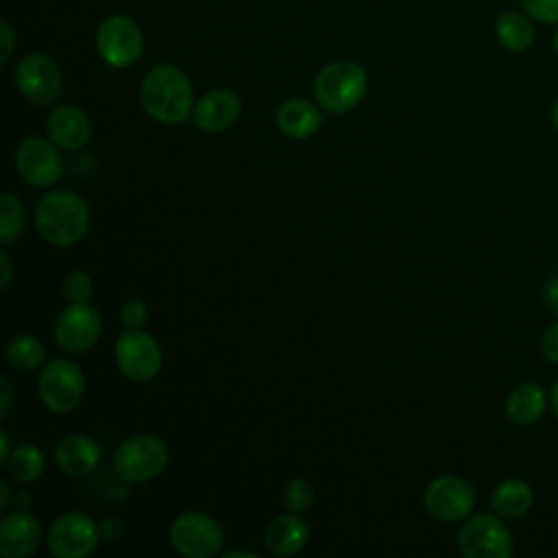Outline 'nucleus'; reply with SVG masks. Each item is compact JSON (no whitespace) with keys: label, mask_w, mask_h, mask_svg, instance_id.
I'll return each mask as SVG.
<instances>
[{"label":"nucleus","mask_w":558,"mask_h":558,"mask_svg":"<svg viewBox=\"0 0 558 558\" xmlns=\"http://www.w3.org/2000/svg\"><path fill=\"white\" fill-rule=\"evenodd\" d=\"M63 294L70 303H85L92 294V279L83 270H74L63 279Z\"/></svg>","instance_id":"obj_28"},{"label":"nucleus","mask_w":558,"mask_h":558,"mask_svg":"<svg viewBox=\"0 0 558 558\" xmlns=\"http://www.w3.org/2000/svg\"><path fill=\"white\" fill-rule=\"evenodd\" d=\"M102 320L96 307L85 303H70L54 320V340L65 353H85L100 336Z\"/></svg>","instance_id":"obj_14"},{"label":"nucleus","mask_w":558,"mask_h":558,"mask_svg":"<svg viewBox=\"0 0 558 558\" xmlns=\"http://www.w3.org/2000/svg\"><path fill=\"white\" fill-rule=\"evenodd\" d=\"M235 556H244V558H255L257 554L255 551H248V549H233V551H227L225 558H235Z\"/></svg>","instance_id":"obj_39"},{"label":"nucleus","mask_w":558,"mask_h":558,"mask_svg":"<svg viewBox=\"0 0 558 558\" xmlns=\"http://www.w3.org/2000/svg\"><path fill=\"white\" fill-rule=\"evenodd\" d=\"M551 122H554V126L558 129V98H556L554 105H551Z\"/></svg>","instance_id":"obj_41"},{"label":"nucleus","mask_w":558,"mask_h":558,"mask_svg":"<svg viewBox=\"0 0 558 558\" xmlns=\"http://www.w3.org/2000/svg\"><path fill=\"white\" fill-rule=\"evenodd\" d=\"M541 353L547 362L558 364V320L551 323L541 336Z\"/></svg>","instance_id":"obj_31"},{"label":"nucleus","mask_w":558,"mask_h":558,"mask_svg":"<svg viewBox=\"0 0 558 558\" xmlns=\"http://www.w3.org/2000/svg\"><path fill=\"white\" fill-rule=\"evenodd\" d=\"M425 510L442 523H456L471 514L475 508L473 486L456 475H440L432 480L423 493Z\"/></svg>","instance_id":"obj_11"},{"label":"nucleus","mask_w":558,"mask_h":558,"mask_svg":"<svg viewBox=\"0 0 558 558\" xmlns=\"http://www.w3.org/2000/svg\"><path fill=\"white\" fill-rule=\"evenodd\" d=\"M275 122L286 137L305 140L320 129L323 113L314 102L305 98H290L283 105H279Z\"/></svg>","instance_id":"obj_20"},{"label":"nucleus","mask_w":558,"mask_h":558,"mask_svg":"<svg viewBox=\"0 0 558 558\" xmlns=\"http://www.w3.org/2000/svg\"><path fill=\"white\" fill-rule=\"evenodd\" d=\"M0 442H2V453H0V462H7L9 453L13 451V449L9 447V434H7V432H0Z\"/></svg>","instance_id":"obj_37"},{"label":"nucleus","mask_w":558,"mask_h":558,"mask_svg":"<svg viewBox=\"0 0 558 558\" xmlns=\"http://www.w3.org/2000/svg\"><path fill=\"white\" fill-rule=\"evenodd\" d=\"M0 388H2V399H0V414L7 416L11 412L13 405V392H11V384L7 377L0 379Z\"/></svg>","instance_id":"obj_35"},{"label":"nucleus","mask_w":558,"mask_h":558,"mask_svg":"<svg viewBox=\"0 0 558 558\" xmlns=\"http://www.w3.org/2000/svg\"><path fill=\"white\" fill-rule=\"evenodd\" d=\"M35 227L46 242L72 246L83 240L89 229L87 203L70 190L46 192L35 209Z\"/></svg>","instance_id":"obj_2"},{"label":"nucleus","mask_w":558,"mask_h":558,"mask_svg":"<svg viewBox=\"0 0 558 558\" xmlns=\"http://www.w3.org/2000/svg\"><path fill=\"white\" fill-rule=\"evenodd\" d=\"M140 100L144 111L163 124L185 122L194 113V89L190 78L170 63L155 65L142 81Z\"/></svg>","instance_id":"obj_1"},{"label":"nucleus","mask_w":558,"mask_h":558,"mask_svg":"<svg viewBox=\"0 0 558 558\" xmlns=\"http://www.w3.org/2000/svg\"><path fill=\"white\" fill-rule=\"evenodd\" d=\"M170 545L185 558H211L222 547V530L205 512H183L170 525Z\"/></svg>","instance_id":"obj_6"},{"label":"nucleus","mask_w":558,"mask_h":558,"mask_svg":"<svg viewBox=\"0 0 558 558\" xmlns=\"http://www.w3.org/2000/svg\"><path fill=\"white\" fill-rule=\"evenodd\" d=\"M366 72L353 61L327 63L314 78V98L329 113L351 111L366 94Z\"/></svg>","instance_id":"obj_3"},{"label":"nucleus","mask_w":558,"mask_h":558,"mask_svg":"<svg viewBox=\"0 0 558 558\" xmlns=\"http://www.w3.org/2000/svg\"><path fill=\"white\" fill-rule=\"evenodd\" d=\"M50 140L28 135L15 150L17 174L35 187H48L63 174V159Z\"/></svg>","instance_id":"obj_13"},{"label":"nucleus","mask_w":558,"mask_h":558,"mask_svg":"<svg viewBox=\"0 0 558 558\" xmlns=\"http://www.w3.org/2000/svg\"><path fill=\"white\" fill-rule=\"evenodd\" d=\"M0 266H2V281H0V286H2V290H7L9 283H11V277H13V266H11V257H9L7 251L0 253Z\"/></svg>","instance_id":"obj_36"},{"label":"nucleus","mask_w":558,"mask_h":558,"mask_svg":"<svg viewBox=\"0 0 558 558\" xmlns=\"http://www.w3.org/2000/svg\"><path fill=\"white\" fill-rule=\"evenodd\" d=\"M554 52H556V57H558V28H556V33H554Z\"/></svg>","instance_id":"obj_42"},{"label":"nucleus","mask_w":558,"mask_h":558,"mask_svg":"<svg viewBox=\"0 0 558 558\" xmlns=\"http://www.w3.org/2000/svg\"><path fill=\"white\" fill-rule=\"evenodd\" d=\"M4 357L15 371H35L46 362V349L37 338L22 333L11 338Z\"/></svg>","instance_id":"obj_24"},{"label":"nucleus","mask_w":558,"mask_h":558,"mask_svg":"<svg viewBox=\"0 0 558 558\" xmlns=\"http://www.w3.org/2000/svg\"><path fill=\"white\" fill-rule=\"evenodd\" d=\"M116 364L124 377L148 381L161 368V349L146 331L126 329L116 340Z\"/></svg>","instance_id":"obj_12"},{"label":"nucleus","mask_w":558,"mask_h":558,"mask_svg":"<svg viewBox=\"0 0 558 558\" xmlns=\"http://www.w3.org/2000/svg\"><path fill=\"white\" fill-rule=\"evenodd\" d=\"M307 538H310V527L296 512L275 517L264 532V543L268 551L281 558L299 554L307 545Z\"/></svg>","instance_id":"obj_19"},{"label":"nucleus","mask_w":558,"mask_h":558,"mask_svg":"<svg viewBox=\"0 0 558 558\" xmlns=\"http://www.w3.org/2000/svg\"><path fill=\"white\" fill-rule=\"evenodd\" d=\"M96 48L109 65L129 68L144 50L142 28L126 15H111L96 33Z\"/></svg>","instance_id":"obj_10"},{"label":"nucleus","mask_w":558,"mask_h":558,"mask_svg":"<svg viewBox=\"0 0 558 558\" xmlns=\"http://www.w3.org/2000/svg\"><path fill=\"white\" fill-rule=\"evenodd\" d=\"M240 98L231 89H211L194 107V124L205 133L229 129L240 116Z\"/></svg>","instance_id":"obj_17"},{"label":"nucleus","mask_w":558,"mask_h":558,"mask_svg":"<svg viewBox=\"0 0 558 558\" xmlns=\"http://www.w3.org/2000/svg\"><path fill=\"white\" fill-rule=\"evenodd\" d=\"M57 466L72 477H83L100 464V447L85 434H70L59 440L54 449Z\"/></svg>","instance_id":"obj_18"},{"label":"nucleus","mask_w":558,"mask_h":558,"mask_svg":"<svg viewBox=\"0 0 558 558\" xmlns=\"http://www.w3.org/2000/svg\"><path fill=\"white\" fill-rule=\"evenodd\" d=\"M24 229V209L22 203L4 192L0 196V242L11 244Z\"/></svg>","instance_id":"obj_26"},{"label":"nucleus","mask_w":558,"mask_h":558,"mask_svg":"<svg viewBox=\"0 0 558 558\" xmlns=\"http://www.w3.org/2000/svg\"><path fill=\"white\" fill-rule=\"evenodd\" d=\"M0 33H2V54H0V61L4 63L13 50V31L9 26V22H2L0 24Z\"/></svg>","instance_id":"obj_34"},{"label":"nucleus","mask_w":558,"mask_h":558,"mask_svg":"<svg viewBox=\"0 0 558 558\" xmlns=\"http://www.w3.org/2000/svg\"><path fill=\"white\" fill-rule=\"evenodd\" d=\"M15 85L20 94L37 107H48L57 102L63 92L61 70L44 52H31L17 63Z\"/></svg>","instance_id":"obj_8"},{"label":"nucleus","mask_w":558,"mask_h":558,"mask_svg":"<svg viewBox=\"0 0 558 558\" xmlns=\"http://www.w3.org/2000/svg\"><path fill=\"white\" fill-rule=\"evenodd\" d=\"M168 464V447L161 438L137 434L120 442L113 453V469L124 482H146L157 477Z\"/></svg>","instance_id":"obj_4"},{"label":"nucleus","mask_w":558,"mask_h":558,"mask_svg":"<svg viewBox=\"0 0 558 558\" xmlns=\"http://www.w3.org/2000/svg\"><path fill=\"white\" fill-rule=\"evenodd\" d=\"M525 13L545 24H558V0H519Z\"/></svg>","instance_id":"obj_29"},{"label":"nucleus","mask_w":558,"mask_h":558,"mask_svg":"<svg viewBox=\"0 0 558 558\" xmlns=\"http://www.w3.org/2000/svg\"><path fill=\"white\" fill-rule=\"evenodd\" d=\"M37 392L50 412L65 414L81 403L85 392V375L72 360H50L39 373Z\"/></svg>","instance_id":"obj_5"},{"label":"nucleus","mask_w":558,"mask_h":558,"mask_svg":"<svg viewBox=\"0 0 558 558\" xmlns=\"http://www.w3.org/2000/svg\"><path fill=\"white\" fill-rule=\"evenodd\" d=\"M0 493H2L0 508H7V506H9V484H7V482H0Z\"/></svg>","instance_id":"obj_40"},{"label":"nucleus","mask_w":558,"mask_h":558,"mask_svg":"<svg viewBox=\"0 0 558 558\" xmlns=\"http://www.w3.org/2000/svg\"><path fill=\"white\" fill-rule=\"evenodd\" d=\"M98 532H100V541H116L124 532V525L120 519L107 517L98 523Z\"/></svg>","instance_id":"obj_32"},{"label":"nucleus","mask_w":558,"mask_h":558,"mask_svg":"<svg viewBox=\"0 0 558 558\" xmlns=\"http://www.w3.org/2000/svg\"><path fill=\"white\" fill-rule=\"evenodd\" d=\"M547 410V392L536 381H523L510 390L506 399V414L517 425L536 423Z\"/></svg>","instance_id":"obj_21"},{"label":"nucleus","mask_w":558,"mask_h":558,"mask_svg":"<svg viewBox=\"0 0 558 558\" xmlns=\"http://www.w3.org/2000/svg\"><path fill=\"white\" fill-rule=\"evenodd\" d=\"M458 547L466 558H508L512 536L495 514L482 512L464 521L458 532Z\"/></svg>","instance_id":"obj_7"},{"label":"nucleus","mask_w":558,"mask_h":558,"mask_svg":"<svg viewBox=\"0 0 558 558\" xmlns=\"http://www.w3.org/2000/svg\"><path fill=\"white\" fill-rule=\"evenodd\" d=\"M44 453L35 445H17L7 458V469L17 482H35L44 473Z\"/></svg>","instance_id":"obj_25"},{"label":"nucleus","mask_w":558,"mask_h":558,"mask_svg":"<svg viewBox=\"0 0 558 558\" xmlns=\"http://www.w3.org/2000/svg\"><path fill=\"white\" fill-rule=\"evenodd\" d=\"M549 408H551L554 416L558 418V381L554 384V388H551V392H549Z\"/></svg>","instance_id":"obj_38"},{"label":"nucleus","mask_w":558,"mask_h":558,"mask_svg":"<svg viewBox=\"0 0 558 558\" xmlns=\"http://www.w3.org/2000/svg\"><path fill=\"white\" fill-rule=\"evenodd\" d=\"M48 140L63 150H78L89 142L92 122L87 113L74 105L54 107L46 120Z\"/></svg>","instance_id":"obj_16"},{"label":"nucleus","mask_w":558,"mask_h":558,"mask_svg":"<svg viewBox=\"0 0 558 558\" xmlns=\"http://www.w3.org/2000/svg\"><path fill=\"white\" fill-rule=\"evenodd\" d=\"M41 543L39 521L26 512L15 510L0 523V554L2 558H28Z\"/></svg>","instance_id":"obj_15"},{"label":"nucleus","mask_w":558,"mask_h":558,"mask_svg":"<svg viewBox=\"0 0 558 558\" xmlns=\"http://www.w3.org/2000/svg\"><path fill=\"white\" fill-rule=\"evenodd\" d=\"M314 501V488L307 480L303 477H296V480H290L283 488V506L288 512H305Z\"/></svg>","instance_id":"obj_27"},{"label":"nucleus","mask_w":558,"mask_h":558,"mask_svg":"<svg viewBox=\"0 0 558 558\" xmlns=\"http://www.w3.org/2000/svg\"><path fill=\"white\" fill-rule=\"evenodd\" d=\"M499 44L510 52H523L534 44V28L530 20L517 11H504L495 22Z\"/></svg>","instance_id":"obj_23"},{"label":"nucleus","mask_w":558,"mask_h":558,"mask_svg":"<svg viewBox=\"0 0 558 558\" xmlns=\"http://www.w3.org/2000/svg\"><path fill=\"white\" fill-rule=\"evenodd\" d=\"M545 303L551 310V314L558 318V272L545 286Z\"/></svg>","instance_id":"obj_33"},{"label":"nucleus","mask_w":558,"mask_h":558,"mask_svg":"<svg viewBox=\"0 0 558 558\" xmlns=\"http://www.w3.org/2000/svg\"><path fill=\"white\" fill-rule=\"evenodd\" d=\"M534 501V493L525 480L508 477L499 482L490 495V508L506 519L523 517Z\"/></svg>","instance_id":"obj_22"},{"label":"nucleus","mask_w":558,"mask_h":558,"mask_svg":"<svg viewBox=\"0 0 558 558\" xmlns=\"http://www.w3.org/2000/svg\"><path fill=\"white\" fill-rule=\"evenodd\" d=\"M98 541V525L83 512L57 517L46 536L48 551L57 558H85L96 549Z\"/></svg>","instance_id":"obj_9"},{"label":"nucleus","mask_w":558,"mask_h":558,"mask_svg":"<svg viewBox=\"0 0 558 558\" xmlns=\"http://www.w3.org/2000/svg\"><path fill=\"white\" fill-rule=\"evenodd\" d=\"M148 318V307L144 301L140 299H131L122 305L120 310V320L126 329H142V325L146 323Z\"/></svg>","instance_id":"obj_30"}]
</instances>
